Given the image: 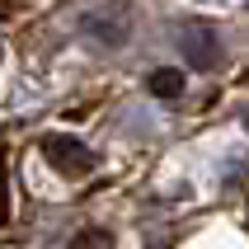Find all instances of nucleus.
Listing matches in <instances>:
<instances>
[{
	"label": "nucleus",
	"instance_id": "1",
	"mask_svg": "<svg viewBox=\"0 0 249 249\" xmlns=\"http://www.w3.org/2000/svg\"><path fill=\"white\" fill-rule=\"evenodd\" d=\"M42 155H47L61 174H71V179H75V174H85V169L94 165V155L85 151L80 141H71V137H47V141H42Z\"/></svg>",
	"mask_w": 249,
	"mask_h": 249
},
{
	"label": "nucleus",
	"instance_id": "2",
	"mask_svg": "<svg viewBox=\"0 0 249 249\" xmlns=\"http://www.w3.org/2000/svg\"><path fill=\"white\" fill-rule=\"evenodd\" d=\"M179 85H183V75H179V71H155V75H151V94L174 99V94H179Z\"/></svg>",
	"mask_w": 249,
	"mask_h": 249
},
{
	"label": "nucleus",
	"instance_id": "3",
	"mask_svg": "<svg viewBox=\"0 0 249 249\" xmlns=\"http://www.w3.org/2000/svg\"><path fill=\"white\" fill-rule=\"evenodd\" d=\"M10 221V174H5V155H0V226Z\"/></svg>",
	"mask_w": 249,
	"mask_h": 249
},
{
	"label": "nucleus",
	"instance_id": "4",
	"mask_svg": "<svg viewBox=\"0 0 249 249\" xmlns=\"http://www.w3.org/2000/svg\"><path fill=\"white\" fill-rule=\"evenodd\" d=\"M71 249H113V240L104 235V231H89V235H80Z\"/></svg>",
	"mask_w": 249,
	"mask_h": 249
},
{
	"label": "nucleus",
	"instance_id": "5",
	"mask_svg": "<svg viewBox=\"0 0 249 249\" xmlns=\"http://www.w3.org/2000/svg\"><path fill=\"white\" fill-rule=\"evenodd\" d=\"M28 0H0V19H10V14H19Z\"/></svg>",
	"mask_w": 249,
	"mask_h": 249
}]
</instances>
